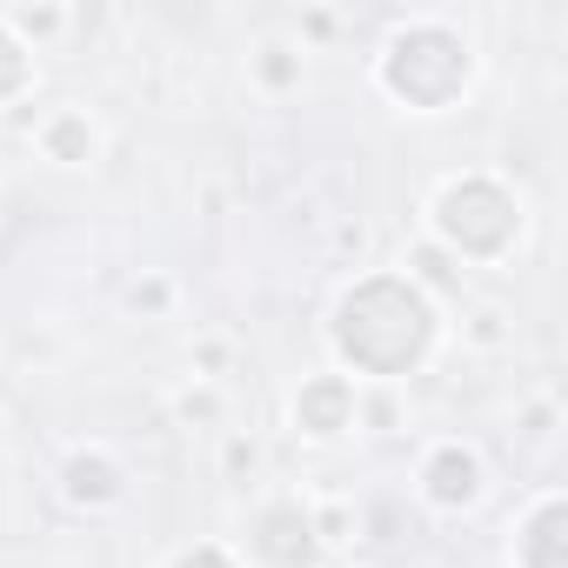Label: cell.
I'll use <instances>...</instances> for the list:
<instances>
[{
  "label": "cell",
  "instance_id": "4",
  "mask_svg": "<svg viewBox=\"0 0 568 568\" xmlns=\"http://www.w3.org/2000/svg\"><path fill=\"white\" fill-rule=\"evenodd\" d=\"M475 455H462V448H442L435 462H428V495L435 501H475Z\"/></svg>",
  "mask_w": 568,
  "mask_h": 568
},
{
  "label": "cell",
  "instance_id": "7",
  "mask_svg": "<svg viewBox=\"0 0 568 568\" xmlns=\"http://www.w3.org/2000/svg\"><path fill=\"white\" fill-rule=\"evenodd\" d=\"M21 74H28V61H21V48L0 34V94H14L21 88Z\"/></svg>",
  "mask_w": 568,
  "mask_h": 568
},
{
  "label": "cell",
  "instance_id": "8",
  "mask_svg": "<svg viewBox=\"0 0 568 568\" xmlns=\"http://www.w3.org/2000/svg\"><path fill=\"white\" fill-rule=\"evenodd\" d=\"M174 568H227V561H221V555H214V548H194V555H181V561H174Z\"/></svg>",
  "mask_w": 568,
  "mask_h": 568
},
{
  "label": "cell",
  "instance_id": "2",
  "mask_svg": "<svg viewBox=\"0 0 568 568\" xmlns=\"http://www.w3.org/2000/svg\"><path fill=\"white\" fill-rule=\"evenodd\" d=\"M442 234L462 241L468 254H495V247L515 234V207H508L501 187H488V181H462V187L442 194Z\"/></svg>",
  "mask_w": 568,
  "mask_h": 568
},
{
  "label": "cell",
  "instance_id": "6",
  "mask_svg": "<svg viewBox=\"0 0 568 568\" xmlns=\"http://www.w3.org/2000/svg\"><path fill=\"white\" fill-rule=\"evenodd\" d=\"M48 148H54V161H88V148H94V134H88V121H54L48 128Z\"/></svg>",
  "mask_w": 568,
  "mask_h": 568
},
{
  "label": "cell",
  "instance_id": "1",
  "mask_svg": "<svg viewBox=\"0 0 568 568\" xmlns=\"http://www.w3.org/2000/svg\"><path fill=\"white\" fill-rule=\"evenodd\" d=\"M375 335H395V355L415 362L428 348V308L408 288H395V281H375V288H362V295L342 302V348L362 362L375 348Z\"/></svg>",
  "mask_w": 568,
  "mask_h": 568
},
{
  "label": "cell",
  "instance_id": "3",
  "mask_svg": "<svg viewBox=\"0 0 568 568\" xmlns=\"http://www.w3.org/2000/svg\"><path fill=\"white\" fill-rule=\"evenodd\" d=\"M254 548H261L274 568H308V555H315V521H308L302 508H267V515L254 521Z\"/></svg>",
  "mask_w": 568,
  "mask_h": 568
},
{
  "label": "cell",
  "instance_id": "5",
  "mask_svg": "<svg viewBox=\"0 0 568 568\" xmlns=\"http://www.w3.org/2000/svg\"><path fill=\"white\" fill-rule=\"evenodd\" d=\"M348 388L342 382H315V388H302V428H315V435H335V428H348Z\"/></svg>",
  "mask_w": 568,
  "mask_h": 568
}]
</instances>
